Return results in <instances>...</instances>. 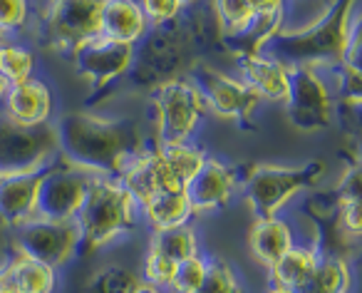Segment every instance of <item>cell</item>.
<instances>
[{
    "mask_svg": "<svg viewBox=\"0 0 362 293\" xmlns=\"http://www.w3.org/2000/svg\"><path fill=\"white\" fill-rule=\"evenodd\" d=\"M139 209H141V214H144L151 231H164V229L184 226V224H189L194 217V209L187 197V189L159 192L151 199H146Z\"/></svg>",
    "mask_w": 362,
    "mask_h": 293,
    "instance_id": "cell-22",
    "label": "cell"
},
{
    "mask_svg": "<svg viewBox=\"0 0 362 293\" xmlns=\"http://www.w3.org/2000/svg\"><path fill=\"white\" fill-rule=\"evenodd\" d=\"M136 3H139L149 28L169 25V23H174L184 13V8L176 0H136Z\"/></svg>",
    "mask_w": 362,
    "mask_h": 293,
    "instance_id": "cell-34",
    "label": "cell"
},
{
    "mask_svg": "<svg viewBox=\"0 0 362 293\" xmlns=\"http://www.w3.org/2000/svg\"><path fill=\"white\" fill-rule=\"evenodd\" d=\"M8 90H11V85H8V80L3 75H0V105H3V100H6Z\"/></svg>",
    "mask_w": 362,
    "mask_h": 293,
    "instance_id": "cell-37",
    "label": "cell"
},
{
    "mask_svg": "<svg viewBox=\"0 0 362 293\" xmlns=\"http://www.w3.org/2000/svg\"><path fill=\"white\" fill-rule=\"evenodd\" d=\"M248 246L256 261H261L266 268H273L293 246V229L286 219L271 217V219H256V224L248 231Z\"/></svg>",
    "mask_w": 362,
    "mask_h": 293,
    "instance_id": "cell-19",
    "label": "cell"
},
{
    "mask_svg": "<svg viewBox=\"0 0 362 293\" xmlns=\"http://www.w3.org/2000/svg\"><path fill=\"white\" fill-rule=\"evenodd\" d=\"M241 177L243 167H231L223 159L206 157L202 169L187 184V197L192 202L194 217L226 209L233 197L241 192Z\"/></svg>",
    "mask_w": 362,
    "mask_h": 293,
    "instance_id": "cell-14",
    "label": "cell"
},
{
    "mask_svg": "<svg viewBox=\"0 0 362 293\" xmlns=\"http://www.w3.org/2000/svg\"><path fill=\"white\" fill-rule=\"evenodd\" d=\"M197 293H243V286L231 263L223 258H209L206 276H204Z\"/></svg>",
    "mask_w": 362,
    "mask_h": 293,
    "instance_id": "cell-31",
    "label": "cell"
},
{
    "mask_svg": "<svg viewBox=\"0 0 362 293\" xmlns=\"http://www.w3.org/2000/svg\"><path fill=\"white\" fill-rule=\"evenodd\" d=\"M325 174L327 164L322 159H310V162L300 164V167L248 164V167H243L241 194L256 219L281 217V212L298 194L315 189Z\"/></svg>",
    "mask_w": 362,
    "mask_h": 293,
    "instance_id": "cell-5",
    "label": "cell"
},
{
    "mask_svg": "<svg viewBox=\"0 0 362 293\" xmlns=\"http://www.w3.org/2000/svg\"><path fill=\"white\" fill-rule=\"evenodd\" d=\"M55 97L45 80L33 77L23 85H13L3 100V115L23 127H40L50 125Z\"/></svg>",
    "mask_w": 362,
    "mask_h": 293,
    "instance_id": "cell-16",
    "label": "cell"
},
{
    "mask_svg": "<svg viewBox=\"0 0 362 293\" xmlns=\"http://www.w3.org/2000/svg\"><path fill=\"white\" fill-rule=\"evenodd\" d=\"M80 243L82 236L77 222L33 219V222L13 229L11 251L25 253V256L37 258L52 268H62L80 253Z\"/></svg>",
    "mask_w": 362,
    "mask_h": 293,
    "instance_id": "cell-12",
    "label": "cell"
},
{
    "mask_svg": "<svg viewBox=\"0 0 362 293\" xmlns=\"http://www.w3.org/2000/svg\"><path fill=\"white\" fill-rule=\"evenodd\" d=\"M55 132L62 162L90 177L117 179L132 154L144 146L132 120H112L90 112H67L57 120Z\"/></svg>",
    "mask_w": 362,
    "mask_h": 293,
    "instance_id": "cell-2",
    "label": "cell"
},
{
    "mask_svg": "<svg viewBox=\"0 0 362 293\" xmlns=\"http://www.w3.org/2000/svg\"><path fill=\"white\" fill-rule=\"evenodd\" d=\"M0 75L8 85H23L35 77V52L21 42L6 40L0 45Z\"/></svg>",
    "mask_w": 362,
    "mask_h": 293,
    "instance_id": "cell-27",
    "label": "cell"
},
{
    "mask_svg": "<svg viewBox=\"0 0 362 293\" xmlns=\"http://www.w3.org/2000/svg\"><path fill=\"white\" fill-rule=\"evenodd\" d=\"M136 293H164V291H161V288H156V286H149V283H141Z\"/></svg>",
    "mask_w": 362,
    "mask_h": 293,
    "instance_id": "cell-38",
    "label": "cell"
},
{
    "mask_svg": "<svg viewBox=\"0 0 362 293\" xmlns=\"http://www.w3.org/2000/svg\"><path fill=\"white\" fill-rule=\"evenodd\" d=\"M6 40H8V38L3 35V33H0V45H3V42H6Z\"/></svg>",
    "mask_w": 362,
    "mask_h": 293,
    "instance_id": "cell-40",
    "label": "cell"
},
{
    "mask_svg": "<svg viewBox=\"0 0 362 293\" xmlns=\"http://www.w3.org/2000/svg\"><path fill=\"white\" fill-rule=\"evenodd\" d=\"M291 90L286 112L298 132H322L335 120V87L327 72L313 67H288Z\"/></svg>",
    "mask_w": 362,
    "mask_h": 293,
    "instance_id": "cell-9",
    "label": "cell"
},
{
    "mask_svg": "<svg viewBox=\"0 0 362 293\" xmlns=\"http://www.w3.org/2000/svg\"><path fill=\"white\" fill-rule=\"evenodd\" d=\"M253 13H273L286 11V0H251Z\"/></svg>",
    "mask_w": 362,
    "mask_h": 293,
    "instance_id": "cell-35",
    "label": "cell"
},
{
    "mask_svg": "<svg viewBox=\"0 0 362 293\" xmlns=\"http://www.w3.org/2000/svg\"><path fill=\"white\" fill-rule=\"evenodd\" d=\"M102 6L105 0H45L28 33L37 47L70 55L77 45L100 35Z\"/></svg>",
    "mask_w": 362,
    "mask_h": 293,
    "instance_id": "cell-6",
    "label": "cell"
},
{
    "mask_svg": "<svg viewBox=\"0 0 362 293\" xmlns=\"http://www.w3.org/2000/svg\"><path fill=\"white\" fill-rule=\"evenodd\" d=\"M0 226H6V224H3V219H0Z\"/></svg>",
    "mask_w": 362,
    "mask_h": 293,
    "instance_id": "cell-41",
    "label": "cell"
},
{
    "mask_svg": "<svg viewBox=\"0 0 362 293\" xmlns=\"http://www.w3.org/2000/svg\"><path fill=\"white\" fill-rule=\"evenodd\" d=\"M149 25L136 0H105L100 16V35L136 45Z\"/></svg>",
    "mask_w": 362,
    "mask_h": 293,
    "instance_id": "cell-20",
    "label": "cell"
},
{
    "mask_svg": "<svg viewBox=\"0 0 362 293\" xmlns=\"http://www.w3.org/2000/svg\"><path fill=\"white\" fill-rule=\"evenodd\" d=\"M214 52H223V45L211 11L204 6L189 8L169 25L146 30L134 45V60L124 82L132 90L151 92L161 82L189 77Z\"/></svg>",
    "mask_w": 362,
    "mask_h": 293,
    "instance_id": "cell-1",
    "label": "cell"
},
{
    "mask_svg": "<svg viewBox=\"0 0 362 293\" xmlns=\"http://www.w3.org/2000/svg\"><path fill=\"white\" fill-rule=\"evenodd\" d=\"M360 21V0H330L317 21L303 28H283L266 47L286 67H313L330 72L340 67L352 25Z\"/></svg>",
    "mask_w": 362,
    "mask_h": 293,
    "instance_id": "cell-3",
    "label": "cell"
},
{
    "mask_svg": "<svg viewBox=\"0 0 362 293\" xmlns=\"http://www.w3.org/2000/svg\"><path fill=\"white\" fill-rule=\"evenodd\" d=\"M90 174L67 167L62 159L52 164L37 194V219L45 222H75L85 202Z\"/></svg>",
    "mask_w": 362,
    "mask_h": 293,
    "instance_id": "cell-13",
    "label": "cell"
},
{
    "mask_svg": "<svg viewBox=\"0 0 362 293\" xmlns=\"http://www.w3.org/2000/svg\"><path fill=\"white\" fill-rule=\"evenodd\" d=\"M149 251H156L169 261L181 263L199 253V236L189 224L176 229H164V231H151Z\"/></svg>",
    "mask_w": 362,
    "mask_h": 293,
    "instance_id": "cell-25",
    "label": "cell"
},
{
    "mask_svg": "<svg viewBox=\"0 0 362 293\" xmlns=\"http://www.w3.org/2000/svg\"><path fill=\"white\" fill-rule=\"evenodd\" d=\"M176 266L179 263L169 261L164 258L161 253L156 251H146L144 256V268H141V281L149 283V286H156V288H169L171 281H174V273H176Z\"/></svg>",
    "mask_w": 362,
    "mask_h": 293,
    "instance_id": "cell-33",
    "label": "cell"
},
{
    "mask_svg": "<svg viewBox=\"0 0 362 293\" xmlns=\"http://www.w3.org/2000/svg\"><path fill=\"white\" fill-rule=\"evenodd\" d=\"M0 179H3V177H0Z\"/></svg>",
    "mask_w": 362,
    "mask_h": 293,
    "instance_id": "cell-42",
    "label": "cell"
},
{
    "mask_svg": "<svg viewBox=\"0 0 362 293\" xmlns=\"http://www.w3.org/2000/svg\"><path fill=\"white\" fill-rule=\"evenodd\" d=\"M317 248L313 246H293L276 266L271 268V278H273V286H281L288 288V291H300L313 276V268L317 263Z\"/></svg>",
    "mask_w": 362,
    "mask_h": 293,
    "instance_id": "cell-23",
    "label": "cell"
},
{
    "mask_svg": "<svg viewBox=\"0 0 362 293\" xmlns=\"http://www.w3.org/2000/svg\"><path fill=\"white\" fill-rule=\"evenodd\" d=\"M141 283L144 281L136 273L127 271V268L107 266L90 278V283H87L82 293H136Z\"/></svg>",
    "mask_w": 362,
    "mask_h": 293,
    "instance_id": "cell-29",
    "label": "cell"
},
{
    "mask_svg": "<svg viewBox=\"0 0 362 293\" xmlns=\"http://www.w3.org/2000/svg\"><path fill=\"white\" fill-rule=\"evenodd\" d=\"M209 6L221 38L236 35L253 21L251 0H209Z\"/></svg>",
    "mask_w": 362,
    "mask_h": 293,
    "instance_id": "cell-28",
    "label": "cell"
},
{
    "mask_svg": "<svg viewBox=\"0 0 362 293\" xmlns=\"http://www.w3.org/2000/svg\"><path fill=\"white\" fill-rule=\"evenodd\" d=\"M189 80L202 92L204 105H206V110L211 115H216L223 122H233V125L243 127V130H251L253 115L263 105V100L246 82L216 70L209 62H202L189 75Z\"/></svg>",
    "mask_w": 362,
    "mask_h": 293,
    "instance_id": "cell-10",
    "label": "cell"
},
{
    "mask_svg": "<svg viewBox=\"0 0 362 293\" xmlns=\"http://www.w3.org/2000/svg\"><path fill=\"white\" fill-rule=\"evenodd\" d=\"M50 169L52 164L40 172L0 179V219L6 226L16 229L37 219V194Z\"/></svg>",
    "mask_w": 362,
    "mask_h": 293,
    "instance_id": "cell-15",
    "label": "cell"
},
{
    "mask_svg": "<svg viewBox=\"0 0 362 293\" xmlns=\"http://www.w3.org/2000/svg\"><path fill=\"white\" fill-rule=\"evenodd\" d=\"M0 281L13 286L18 293H55L57 268L25 253L11 251L8 263L0 268Z\"/></svg>",
    "mask_w": 362,
    "mask_h": 293,
    "instance_id": "cell-18",
    "label": "cell"
},
{
    "mask_svg": "<svg viewBox=\"0 0 362 293\" xmlns=\"http://www.w3.org/2000/svg\"><path fill=\"white\" fill-rule=\"evenodd\" d=\"M67 57L75 65L77 75L90 82V100H95V97L110 92L112 87L119 85L129 75L132 60H134V45L112 40V38L105 35H95L82 45H77Z\"/></svg>",
    "mask_w": 362,
    "mask_h": 293,
    "instance_id": "cell-11",
    "label": "cell"
},
{
    "mask_svg": "<svg viewBox=\"0 0 362 293\" xmlns=\"http://www.w3.org/2000/svg\"><path fill=\"white\" fill-rule=\"evenodd\" d=\"M176 3H179V6L184 8V11H189V8H199V6H204L206 0H176Z\"/></svg>",
    "mask_w": 362,
    "mask_h": 293,
    "instance_id": "cell-36",
    "label": "cell"
},
{
    "mask_svg": "<svg viewBox=\"0 0 362 293\" xmlns=\"http://www.w3.org/2000/svg\"><path fill=\"white\" fill-rule=\"evenodd\" d=\"M268 293H296V291H288V288H281V286H271Z\"/></svg>",
    "mask_w": 362,
    "mask_h": 293,
    "instance_id": "cell-39",
    "label": "cell"
},
{
    "mask_svg": "<svg viewBox=\"0 0 362 293\" xmlns=\"http://www.w3.org/2000/svg\"><path fill=\"white\" fill-rule=\"evenodd\" d=\"M206 263L209 258L197 253V256L187 258L176 266L174 281H171V293H197L199 286H202L204 276H206Z\"/></svg>",
    "mask_w": 362,
    "mask_h": 293,
    "instance_id": "cell-32",
    "label": "cell"
},
{
    "mask_svg": "<svg viewBox=\"0 0 362 293\" xmlns=\"http://www.w3.org/2000/svg\"><path fill=\"white\" fill-rule=\"evenodd\" d=\"M350 288H352L350 261L320 253L315 268H313L310 281L298 293H350Z\"/></svg>",
    "mask_w": 362,
    "mask_h": 293,
    "instance_id": "cell-24",
    "label": "cell"
},
{
    "mask_svg": "<svg viewBox=\"0 0 362 293\" xmlns=\"http://www.w3.org/2000/svg\"><path fill=\"white\" fill-rule=\"evenodd\" d=\"M33 16V0H0V33L11 40L13 35H23L30 30Z\"/></svg>",
    "mask_w": 362,
    "mask_h": 293,
    "instance_id": "cell-30",
    "label": "cell"
},
{
    "mask_svg": "<svg viewBox=\"0 0 362 293\" xmlns=\"http://www.w3.org/2000/svg\"><path fill=\"white\" fill-rule=\"evenodd\" d=\"M286 28V11H273V13H253V21L243 28L241 33L231 38H221L223 52L233 57L241 55H258L266 52L268 42Z\"/></svg>",
    "mask_w": 362,
    "mask_h": 293,
    "instance_id": "cell-21",
    "label": "cell"
},
{
    "mask_svg": "<svg viewBox=\"0 0 362 293\" xmlns=\"http://www.w3.org/2000/svg\"><path fill=\"white\" fill-rule=\"evenodd\" d=\"M75 222L82 236L80 253L87 256L134 231L136 204L117 179L92 177Z\"/></svg>",
    "mask_w": 362,
    "mask_h": 293,
    "instance_id": "cell-4",
    "label": "cell"
},
{
    "mask_svg": "<svg viewBox=\"0 0 362 293\" xmlns=\"http://www.w3.org/2000/svg\"><path fill=\"white\" fill-rule=\"evenodd\" d=\"M60 159L55 125L23 127L0 112V177L33 174Z\"/></svg>",
    "mask_w": 362,
    "mask_h": 293,
    "instance_id": "cell-8",
    "label": "cell"
},
{
    "mask_svg": "<svg viewBox=\"0 0 362 293\" xmlns=\"http://www.w3.org/2000/svg\"><path fill=\"white\" fill-rule=\"evenodd\" d=\"M159 146V144H156ZM161 157H164L166 167L171 169L174 179L187 189V184L194 179V174L202 169V164L206 162V149L199 146L197 142H187V144H174V146H159Z\"/></svg>",
    "mask_w": 362,
    "mask_h": 293,
    "instance_id": "cell-26",
    "label": "cell"
},
{
    "mask_svg": "<svg viewBox=\"0 0 362 293\" xmlns=\"http://www.w3.org/2000/svg\"><path fill=\"white\" fill-rule=\"evenodd\" d=\"M238 60V70H241V80L261 97L263 102H278L286 105L288 90H291V70L276 57L258 52V55H241Z\"/></svg>",
    "mask_w": 362,
    "mask_h": 293,
    "instance_id": "cell-17",
    "label": "cell"
},
{
    "mask_svg": "<svg viewBox=\"0 0 362 293\" xmlns=\"http://www.w3.org/2000/svg\"><path fill=\"white\" fill-rule=\"evenodd\" d=\"M149 105L151 112H154L156 144L159 146L192 142L204 115H206L202 92L197 90V85L189 77L156 85L149 92Z\"/></svg>",
    "mask_w": 362,
    "mask_h": 293,
    "instance_id": "cell-7",
    "label": "cell"
}]
</instances>
